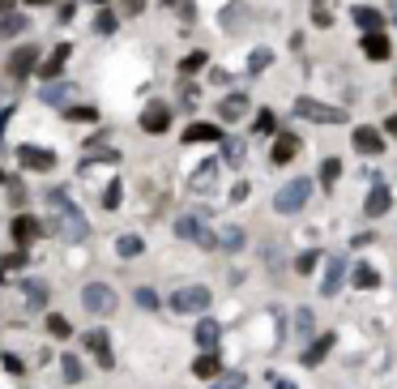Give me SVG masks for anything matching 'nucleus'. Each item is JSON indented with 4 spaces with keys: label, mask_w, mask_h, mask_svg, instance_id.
Returning <instances> with one entry per match:
<instances>
[{
    "label": "nucleus",
    "mask_w": 397,
    "mask_h": 389,
    "mask_svg": "<svg viewBox=\"0 0 397 389\" xmlns=\"http://www.w3.org/2000/svg\"><path fill=\"white\" fill-rule=\"evenodd\" d=\"M167 124H171V107L167 103H145V111H141V133H167Z\"/></svg>",
    "instance_id": "nucleus-6"
},
{
    "label": "nucleus",
    "mask_w": 397,
    "mask_h": 389,
    "mask_svg": "<svg viewBox=\"0 0 397 389\" xmlns=\"http://www.w3.org/2000/svg\"><path fill=\"white\" fill-rule=\"evenodd\" d=\"M218 334H222V330H218L214 321H201L192 338H197V347H205V351H214V347H218Z\"/></svg>",
    "instance_id": "nucleus-20"
},
{
    "label": "nucleus",
    "mask_w": 397,
    "mask_h": 389,
    "mask_svg": "<svg viewBox=\"0 0 397 389\" xmlns=\"http://www.w3.org/2000/svg\"><path fill=\"white\" fill-rule=\"evenodd\" d=\"M4 368H9V373H13V377H21V373H26V364H21V360H17V355H4Z\"/></svg>",
    "instance_id": "nucleus-37"
},
{
    "label": "nucleus",
    "mask_w": 397,
    "mask_h": 389,
    "mask_svg": "<svg viewBox=\"0 0 397 389\" xmlns=\"http://www.w3.org/2000/svg\"><path fill=\"white\" fill-rule=\"evenodd\" d=\"M364 56H368V60H389V39H385V30H381V34H364Z\"/></svg>",
    "instance_id": "nucleus-17"
},
{
    "label": "nucleus",
    "mask_w": 397,
    "mask_h": 389,
    "mask_svg": "<svg viewBox=\"0 0 397 389\" xmlns=\"http://www.w3.org/2000/svg\"><path fill=\"white\" fill-rule=\"evenodd\" d=\"M244 385H248V377H244V373H227V377H218L210 389H244Z\"/></svg>",
    "instance_id": "nucleus-27"
},
{
    "label": "nucleus",
    "mask_w": 397,
    "mask_h": 389,
    "mask_svg": "<svg viewBox=\"0 0 397 389\" xmlns=\"http://www.w3.org/2000/svg\"><path fill=\"white\" fill-rule=\"evenodd\" d=\"M316 261H321V253H304V257L295 261V270H299V274H312V270H316Z\"/></svg>",
    "instance_id": "nucleus-33"
},
{
    "label": "nucleus",
    "mask_w": 397,
    "mask_h": 389,
    "mask_svg": "<svg viewBox=\"0 0 397 389\" xmlns=\"http://www.w3.org/2000/svg\"><path fill=\"white\" fill-rule=\"evenodd\" d=\"M376 283H381V274H376V270H368V266H359V270H355V287H376Z\"/></svg>",
    "instance_id": "nucleus-31"
},
{
    "label": "nucleus",
    "mask_w": 397,
    "mask_h": 389,
    "mask_svg": "<svg viewBox=\"0 0 397 389\" xmlns=\"http://www.w3.org/2000/svg\"><path fill=\"white\" fill-rule=\"evenodd\" d=\"M269 60H274V56H269V51H265V47H261V51H257V56H252V69H265V64H269Z\"/></svg>",
    "instance_id": "nucleus-38"
},
{
    "label": "nucleus",
    "mask_w": 397,
    "mask_h": 389,
    "mask_svg": "<svg viewBox=\"0 0 397 389\" xmlns=\"http://www.w3.org/2000/svg\"><path fill=\"white\" fill-rule=\"evenodd\" d=\"M342 287V261H329V274H325V283H321V291L325 295H334Z\"/></svg>",
    "instance_id": "nucleus-25"
},
{
    "label": "nucleus",
    "mask_w": 397,
    "mask_h": 389,
    "mask_svg": "<svg viewBox=\"0 0 397 389\" xmlns=\"http://www.w3.org/2000/svg\"><path fill=\"white\" fill-rule=\"evenodd\" d=\"M244 111H248V94H231V98H222V103H218V116H222L227 124H231V120H239Z\"/></svg>",
    "instance_id": "nucleus-18"
},
{
    "label": "nucleus",
    "mask_w": 397,
    "mask_h": 389,
    "mask_svg": "<svg viewBox=\"0 0 397 389\" xmlns=\"http://www.w3.org/2000/svg\"><path fill=\"white\" fill-rule=\"evenodd\" d=\"M244 244V236H239V227H231V236H227V248H239Z\"/></svg>",
    "instance_id": "nucleus-40"
},
{
    "label": "nucleus",
    "mask_w": 397,
    "mask_h": 389,
    "mask_svg": "<svg viewBox=\"0 0 397 389\" xmlns=\"http://www.w3.org/2000/svg\"><path fill=\"white\" fill-rule=\"evenodd\" d=\"M355 26H359L364 34H381L385 13H381V9H372V4H355Z\"/></svg>",
    "instance_id": "nucleus-10"
},
{
    "label": "nucleus",
    "mask_w": 397,
    "mask_h": 389,
    "mask_svg": "<svg viewBox=\"0 0 397 389\" xmlns=\"http://www.w3.org/2000/svg\"><path fill=\"white\" fill-rule=\"evenodd\" d=\"M184 141H188V146H192V141H222V128L201 120V124H188V128H184Z\"/></svg>",
    "instance_id": "nucleus-15"
},
{
    "label": "nucleus",
    "mask_w": 397,
    "mask_h": 389,
    "mask_svg": "<svg viewBox=\"0 0 397 389\" xmlns=\"http://www.w3.org/2000/svg\"><path fill=\"white\" fill-rule=\"evenodd\" d=\"M257 133H274V111H261L257 116Z\"/></svg>",
    "instance_id": "nucleus-36"
},
{
    "label": "nucleus",
    "mask_w": 397,
    "mask_h": 389,
    "mask_svg": "<svg viewBox=\"0 0 397 389\" xmlns=\"http://www.w3.org/2000/svg\"><path fill=\"white\" fill-rule=\"evenodd\" d=\"M308 193H312V180H304V176H295L282 193H278V201H274V210L278 214H295V210H304L308 206Z\"/></svg>",
    "instance_id": "nucleus-3"
},
{
    "label": "nucleus",
    "mask_w": 397,
    "mask_h": 389,
    "mask_svg": "<svg viewBox=\"0 0 397 389\" xmlns=\"http://www.w3.org/2000/svg\"><path fill=\"white\" fill-rule=\"evenodd\" d=\"M60 373H64V381H68V385H77V381L86 377V368H81V360H77V355H64V360H60Z\"/></svg>",
    "instance_id": "nucleus-23"
},
{
    "label": "nucleus",
    "mask_w": 397,
    "mask_h": 389,
    "mask_svg": "<svg viewBox=\"0 0 397 389\" xmlns=\"http://www.w3.org/2000/svg\"><path fill=\"white\" fill-rule=\"evenodd\" d=\"M175 236H180V240H197V244H214L197 218H180V223H175Z\"/></svg>",
    "instance_id": "nucleus-19"
},
{
    "label": "nucleus",
    "mask_w": 397,
    "mask_h": 389,
    "mask_svg": "<svg viewBox=\"0 0 397 389\" xmlns=\"http://www.w3.org/2000/svg\"><path fill=\"white\" fill-rule=\"evenodd\" d=\"M338 176H342V163H338V158H325V163H321V184L329 188Z\"/></svg>",
    "instance_id": "nucleus-26"
},
{
    "label": "nucleus",
    "mask_w": 397,
    "mask_h": 389,
    "mask_svg": "<svg viewBox=\"0 0 397 389\" xmlns=\"http://www.w3.org/2000/svg\"><path fill=\"white\" fill-rule=\"evenodd\" d=\"M9 231H13V240H17V244H30L34 236H43V227H38V218H30V214H17Z\"/></svg>",
    "instance_id": "nucleus-13"
},
{
    "label": "nucleus",
    "mask_w": 397,
    "mask_h": 389,
    "mask_svg": "<svg viewBox=\"0 0 397 389\" xmlns=\"http://www.w3.org/2000/svg\"><path fill=\"white\" fill-rule=\"evenodd\" d=\"M351 141H355V150H359V154H381V150H385V137H381L376 128H368V124H364V128H355V133H351Z\"/></svg>",
    "instance_id": "nucleus-11"
},
{
    "label": "nucleus",
    "mask_w": 397,
    "mask_h": 389,
    "mask_svg": "<svg viewBox=\"0 0 397 389\" xmlns=\"http://www.w3.org/2000/svg\"><path fill=\"white\" fill-rule=\"evenodd\" d=\"M17 163L30 167V171H51L56 167V154L43 150V146H17Z\"/></svg>",
    "instance_id": "nucleus-7"
},
{
    "label": "nucleus",
    "mask_w": 397,
    "mask_h": 389,
    "mask_svg": "<svg viewBox=\"0 0 397 389\" xmlns=\"http://www.w3.org/2000/svg\"><path fill=\"white\" fill-rule=\"evenodd\" d=\"M13 4H17V0H0V13H13Z\"/></svg>",
    "instance_id": "nucleus-42"
},
{
    "label": "nucleus",
    "mask_w": 397,
    "mask_h": 389,
    "mask_svg": "<svg viewBox=\"0 0 397 389\" xmlns=\"http://www.w3.org/2000/svg\"><path fill=\"white\" fill-rule=\"evenodd\" d=\"M295 154H299V137H295V133H278V141H274V150H269V163H274V167H287Z\"/></svg>",
    "instance_id": "nucleus-8"
},
{
    "label": "nucleus",
    "mask_w": 397,
    "mask_h": 389,
    "mask_svg": "<svg viewBox=\"0 0 397 389\" xmlns=\"http://www.w3.org/2000/svg\"><path fill=\"white\" fill-rule=\"evenodd\" d=\"M94 4H107V0H94Z\"/></svg>",
    "instance_id": "nucleus-46"
},
{
    "label": "nucleus",
    "mask_w": 397,
    "mask_h": 389,
    "mask_svg": "<svg viewBox=\"0 0 397 389\" xmlns=\"http://www.w3.org/2000/svg\"><path fill=\"white\" fill-rule=\"evenodd\" d=\"M115 248H120V257H137V253H141V240H137V236H120Z\"/></svg>",
    "instance_id": "nucleus-30"
},
{
    "label": "nucleus",
    "mask_w": 397,
    "mask_h": 389,
    "mask_svg": "<svg viewBox=\"0 0 397 389\" xmlns=\"http://www.w3.org/2000/svg\"><path fill=\"white\" fill-rule=\"evenodd\" d=\"M68 120H98L94 107H68Z\"/></svg>",
    "instance_id": "nucleus-35"
},
{
    "label": "nucleus",
    "mask_w": 397,
    "mask_h": 389,
    "mask_svg": "<svg viewBox=\"0 0 397 389\" xmlns=\"http://www.w3.org/2000/svg\"><path fill=\"white\" fill-rule=\"evenodd\" d=\"M141 9H145V0H124V13H128V17H137Z\"/></svg>",
    "instance_id": "nucleus-39"
},
{
    "label": "nucleus",
    "mask_w": 397,
    "mask_h": 389,
    "mask_svg": "<svg viewBox=\"0 0 397 389\" xmlns=\"http://www.w3.org/2000/svg\"><path fill=\"white\" fill-rule=\"evenodd\" d=\"M137 304H141V308H150V313H154V308H158V295H154V291H150V287H141V291H137Z\"/></svg>",
    "instance_id": "nucleus-34"
},
{
    "label": "nucleus",
    "mask_w": 397,
    "mask_h": 389,
    "mask_svg": "<svg viewBox=\"0 0 397 389\" xmlns=\"http://www.w3.org/2000/svg\"><path fill=\"white\" fill-rule=\"evenodd\" d=\"M393 90H397V73H393Z\"/></svg>",
    "instance_id": "nucleus-45"
},
{
    "label": "nucleus",
    "mask_w": 397,
    "mask_h": 389,
    "mask_svg": "<svg viewBox=\"0 0 397 389\" xmlns=\"http://www.w3.org/2000/svg\"><path fill=\"white\" fill-rule=\"evenodd\" d=\"M385 133H389V137H397V116H389V120H385Z\"/></svg>",
    "instance_id": "nucleus-41"
},
{
    "label": "nucleus",
    "mask_w": 397,
    "mask_h": 389,
    "mask_svg": "<svg viewBox=\"0 0 397 389\" xmlns=\"http://www.w3.org/2000/svg\"><path fill=\"white\" fill-rule=\"evenodd\" d=\"M393 21H397V0H393Z\"/></svg>",
    "instance_id": "nucleus-44"
},
{
    "label": "nucleus",
    "mask_w": 397,
    "mask_h": 389,
    "mask_svg": "<svg viewBox=\"0 0 397 389\" xmlns=\"http://www.w3.org/2000/svg\"><path fill=\"white\" fill-rule=\"evenodd\" d=\"M329 351H334V334H321V338H316V343L304 351V368H316V364L329 355Z\"/></svg>",
    "instance_id": "nucleus-16"
},
{
    "label": "nucleus",
    "mask_w": 397,
    "mask_h": 389,
    "mask_svg": "<svg viewBox=\"0 0 397 389\" xmlns=\"http://www.w3.org/2000/svg\"><path fill=\"white\" fill-rule=\"evenodd\" d=\"M34 60H38V51H34V47L26 43V47L9 51V73H13V77H26V73H34V69H38Z\"/></svg>",
    "instance_id": "nucleus-9"
},
{
    "label": "nucleus",
    "mask_w": 397,
    "mask_h": 389,
    "mask_svg": "<svg viewBox=\"0 0 397 389\" xmlns=\"http://www.w3.org/2000/svg\"><path fill=\"white\" fill-rule=\"evenodd\" d=\"M205 60H210L205 51H192V56H184V60H180V69H184V73H197V69H205Z\"/></svg>",
    "instance_id": "nucleus-29"
},
{
    "label": "nucleus",
    "mask_w": 397,
    "mask_h": 389,
    "mask_svg": "<svg viewBox=\"0 0 397 389\" xmlns=\"http://www.w3.org/2000/svg\"><path fill=\"white\" fill-rule=\"evenodd\" d=\"M26 295H30V300H26L30 308H43V304H47V287H43V283H30V287H26Z\"/></svg>",
    "instance_id": "nucleus-28"
},
{
    "label": "nucleus",
    "mask_w": 397,
    "mask_h": 389,
    "mask_svg": "<svg viewBox=\"0 0 397 389\" xmlns=\"http://www.w3.org/2000/svg\"><path fill=\"white\" fill-rule=\"evenodd\" d=\"M26 30V17H17V13H4L0 17V39H13V34H21Z\"/></svg>",
    "instance_id": "nucleus-24"
},
{
    "label": "nucleus",
    "mask_w": 397,
    "mask_h": 389,
    "mask_svg": "<svg viewBox=\"0 0 397 389\" xmlns=\"http://www.w3.org/2000/svg\"><path fill=\"white\" fill-rule=\"evenodd\" d=\"M295 116L299 120H316V124H346L342 107H329V103H316V98H295Z\"/></svg>",
    "instance_id": "nucleus-2"
},
{
    "label": "nucleus",
    "mask_w": 397,
    "mask_h": 389,
    "mask_svg": "<svg viewBox=\"0 0 397 389\" xmlns=\"http://www.w3.org/2000/svg\"><path fill=\"white\" fill-rule=\"evenodd\" d=\"M210 304H214V295H210V287H201V283H197V287H180V291L171 295V308H175V313H205Z\"/></svg>",
    "instance_id": "nucleus-4"
},
{
    "label": "nucleus",
    "mask_w": 397,
    "mask_h": 389,
    "mask_svg": "<svg viewBox=\"0 0 397 389\" xmlns=\"http://www.w3.org/2000/svg\"><path fill=\"white\" fill-rule=\"evenodd\" d=\"M26 4H51V0H26Z\"/></svg>",
    "instance_id": "nucleus-43"
},
{
    "label": "nucleus",
    "mask_w": 397,
    "mask_h": 389,
    "mask_svg": "<svg viewBox=\"0 0 397 389\" xmlns=\"http://www.w3.org/2000/svg\"><path fill=\"white\" fill-rule=\"evenodd\" d=\"M68 51H73L68 43H56V51H51V56L38 64V77H47V81H51V77H60V73H64V60H68Z\"/></svg>",
    "instance_id": "nucleus-12"
},
{
    "label": "nucleus",
    "mask_w": 397,
    "mask_h": 389,
    "mask_svg": "<svg viewBox=\"0 0 397 389\" xmlns=\"http://www.w3.org/2000/svg\"><path fill=\"white\" fill-rule=\"evenodd\" d=\"M47 334H51L56 343H64V338L73 334V325H68V317H60V313H47Z\"/></svg>",
    "instance_id": "nucleus-22"
},
{
    "label": "nucleus",
    "mask_w": 397,
    "mask_h": 389,
    "mask_svg": "<svg viewBox=\"0 0 397 389\" xmlns=\"http://www.w3.org/2000/svg\"><path fill=\"white\" fill-rule=\"evenodd\" d=\"M81 304H86V313H94V317H111V313L120 308V300H115V291H111L107 283H86V287H81Z\"/></svg>",
    "instance_id": "nucleus-1"
},
{
    "label": "nucleus",
    "mask_w": 397,
    "mask_h": 389,
    "mask_svg": "<svg viewBox=\"0 0 397 389\" xmlns=\"http://www.w3.org/2000/svg\"><path fill=\"white\" fill-rule=\"evenodd\" d=\"M389 206H393V193L381 184V188H372V197H368L364 214H368V218H381V214H389Z\"/></svg>",
    "instance_id": "nucleus-14"
},
{
    "label": "nucleus",
    "mask_w": 397,
    "mask_h": 389,
    "mask_svg": "<svg viewBox=\"0 0 397 389\" xmlns=\"http://www.w3.org/2000/svg\"><path fill=\"white\" fill-rule=\"evenodd\" d=\"M94 30H98V34H111V30H115V13H98V17H94Z\"/></svg>",
    "instance_id": "nucleus-32"
},
{
    "label": "nucleus",
    "mask_w": 397,
    "mask_h": 389,
    "mask_svg": "<svg viewBox=\"0 0 397 389\" xmlns=\"http://www.w3.org/2000/svg\"><path fill=\"white\" fill-rule=\"evenodd\" d=\"M192 373H197V377H205V381H214V377L222 373V364H218V355H214V351H205V355L192 364Z\"/></svg>",
    "instance_id": "nucleus-21"
},
{
    "label": "nucleus",
    "mask_w": 397,
    "mask_h": 389,
    "mask_svg": "<svg viewBox=\"0 0 397 389\" xmlns=\"http://www.w3.org/2000/svg\"><path fill=\"white\" fill-rule=\"evenodd\" d=\"M86 351L94 355V364H98L103 373L115 368V355H111V338H107V330H90V334H86Z\"/></svg>",
    "instance_id": "nucleus-5"
}]
</instances>
